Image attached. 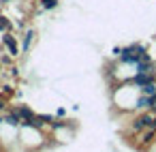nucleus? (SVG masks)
I'll return each mask as SVG.
<instances>
[{"label":"nucleus","instance_id":"f257e3e1","mask_svg":"<svg viewBox=\"0 0 156 152\" xmlns=\"http://www.w3.org/2000/svg\"><path fill=\"white\" fill-rule=\"evenodd\" d=\"M2 43L9 47V56H11V58H17V56H20V45H17V39H15L11 32H2Z\"/></svg>","mask_w":156,"mask_h":152},{"label":"nucleus","instance_id":"f03ea898","mask_svg":"<svg viewBox=\"0 0 156 152\" xmlns=\"http://www.w3.org/2000/svg\"><path fill=\"white\" fill-rule=\"evenodd\" d=\"M152 143H156V131L154 128H145L139 133V146L141 148H150Z\"/></svg>","mask_w":156,"mask_h":152},{"label":"nucleus","instance_id":"7ed1b4c3","mask_svg":"<svg viewBox=\"0 0 156 152\" xmlns=\"http://www.w3.org/2000/svg\"><path fill=\"white\" fill-rule=\"evenodd\" d=\"M34 37H37V30H34V28H28V30L24 32V41H22V52H24V54L30 52V45H32Z\"/></svg>","mask_w":156,"mask_h":152},{"label":"nucleus","instance_id":"20e7f679","mask_svg":"<svg viewBox=\"0 0 156 152\" xmlns=\"http://www.w3.org/2000/svg\"><path fill=\"white\" fill-rule=\"evenodd\" d=\"M5 124H7V126H11V128H20V126H22V116H20V114H15V111L5 114Z\"/></svg>","mask_w":156,"mask_h":152},{"label":"nucleus","instance_id":"39448f33","mask_svg":"<svg viewBox=\"0 0 156 152\" xmlns=\"http://www.w3.org/2000/svg\"><path fill=\"white\" fill-rule=\"evenodd\" d=\"M13 111H15V114H20V116H22V120H28V118H32V116H34V111H32L30 107H26V105H17V107H13Z\"/></svg>","mask_w":156,"mask_h":152},{"label":"nucleus","instance_id":"423d86ee","mask_svg":"<svg viewBox=\"0 0 156 152\" xmlns=\"http://www.w3.org/2000/svg\"><path fill=\"white\" fill-rule=\"evenodd\" d=\"M66 120H54V122H49V131L51 133H58V131H66Z\"/></svg>","mask_w":156,"mask_h":152},{"label":"nucleus","instance_id":"0eeeda50","mask_svg":"<svg viewBox=\"0 0 156 152\" xmlns=\"http://www.w3.org/2000/svg\"><path fill=\"white\" fill-rule=\"evenodd\" d=\"M141 94H147V96H154L156 94V81H150V84H145V86H141V88H137Z\"/></svg>","mask_w":156,"mask_h":152},{"label":"nucleus","instance_id":"6e6552de","mask_svg":"<svg viewBox=\"0 0 156 152\" xmlns=\"http://www.w3.org/2000/svg\"><path fill=\"white\" fill-rule=\"evenodd\" d=\"M41 7L43 11H54L58 7V0H41Z\"/></svg>","mask_w":156,"mask_h":152},{"label":"nucleus","instance_id":"1a4fd4ad","mask_svg":"<svg viewBox=\"0 0 156 152\" xmlns=\"http://www.w3.org/2000/svg\"><path fill=\"white\" fill-rule=\"evenodd\" d=\"M9 30H11V22L5 15H0V32H9Z\"/></svg>","mask_w":156,"mask_h":152},{"label":"nucleus","instance_id":"9d476101","mask_svg":"<svg viewBox=\"0 0 156 152\" xmlns=\"http://www.w3.org/2000/svg\"><path fill=\"white\" fill-rule=\"evenodd\" d=\"M56 116H58V118H64V116H66V109H64V107H58Z\"/></svg>","mask_w":156,"mask_h":152},{"label":"nucleus","instance_id":"9b49d317","mask_svg":"<svg viewBox=\"0 0 156 152\" xmlns=\"http://www.w3.org/2000/svg\"><path fill=\"white\" fill-rule=\"evenodd\" d=\"M150 111H152V114H156V94L152 96V105H150Z\"/></svg>","mask_w":156,"mask_h":152},{"label":"nucleus","instance_id":"f8f14e48","mask_svg":"<svg viewBox=\"0 0 156 152\" xmlns=\"http://www.w3.org/2000/svg\"><path fill=\"white\" fill-rule=\"evenodd\" d=\"M115 58H120V54H122V47H113V52H111Z\"/></svg>","mask_w":156,"mask_h":152},{"label":"nucleus","instance_id":"ddd939ff","mask_svg":"<svg viewBox=\"0 0 156 152\" xmlns=\"http://www.w3.org/2000/svg\"><path fill=\"white\" fill-rule=\"evenodd\" d=\"M150 128H154V131H156V114H154V118H152V122H150Z\"/></svg>","mask_w":156,"mask_h":152},{"label":"nucleus","instance_id":"4468645a","mask_svg":"<svg viewBox=\"0 0 156 152\" xmlns=\"http://www.w3.org/2000/svg\"><path fill=\"white\" fill-rule=\"evenodd\" d=\"M5 107H7V101H5V99H0V111H2Z\"/></svg>","mask_w":156,"mask_h":152},{"label":"nucleus","instance_id":"2eb2a0df","mask_svg":"<svg viewBox=\"0 0 156 152\" xmlns=\"http://www.w3.org/2000/svg\"><path fill=\"white\" fill-rule=\"evenodd\" d=\"M0 2H2V5H9V2H11V0H0Z\"/></svg>","mask_w":156,"mask_h":152},{"label":"nucleus","instance_id":"dca6fc26","mask_svg":"<svg viewBox=\"0 0 156 152\" xmlns=\"http://www.w3.org/2000/svg\"><path fill=\"white\" fill-rule=\"evenodd\" d=\"M0 69H2V67H0Z\"/></svg>","mask_w":156,"mask_h":152}]
</instances>
